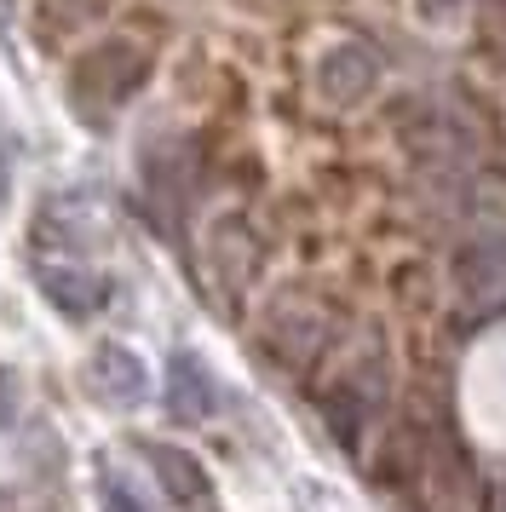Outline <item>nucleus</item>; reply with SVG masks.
Here are the masks:
<instances>
[{"mask_svg": "<svg viewBox=\"0 0 506 512\" xmlns=\"http://www.w3.org/2000/svg\"><path fill=\"white\" fill-rule=\"evenodd\" d=\"M81 386H87L98 403H110V409H133V403H144V392H150V369L138 363V351L104 340V346L87 357Z\"/></svg>", "mask_w": 506, "mask_h": 512, "instance_id": "20e7f679", "label": "nucleus"}, {"mask_svg": "<svg viewBox=\"0 0 506 512\" xmlns=\"http://www.w3.org/2000/svg\"><path fill=\"white\" fill-rule=\"evenodd\" d=\"M35 282H41V294L64 317H75V323H87V317H98L104 305H110V277H98V271H87V265H64V259H46L41 271H35Z\"/></svg>", "mask_w": 506, "mask_h": 512, "instance_id": "39448f33", "label": "nucleus"}, {"mask_svg": "<svg viewBox=\"0 0 506 512\" xmlns=\"http://www.w3.org/2000/svg\"><path fill=\"white\" fill-rule=\"evenodd\" d=\"M144 461H150L161 495H167L173 507H184V512H207V507H213V478L202 472L196 455H184L179 443H150V449H144Z\"/></svg>", "mask_w": 506, "mask_h": 512, "instance_id": "423d86ee", "label": "nucleus"}, {"mask_svg": "<svg viewBox=\"0 0 506 512\" xmlns=\"http://www.w3.org/2000/svg\"><path fill=\"white\" fill-rule=\"evenodd\" d=\"M420 12H432V18H449V12H455V0H420Z\"/></svg>", "mask_w": 506, "mask_h": 512, "instance_id": "9d476101", "label": "nucleus"}, {"mask_svg": "<svg viewBox=\"0 0 506 512\" xmlns=\"http://www.w3.org/2000/svg\"><path fill=\"white\" fill-rule=\"evenodd\" d=\"M167 415L184 420V426H196V420L213 415V374H207L202 357H190V351H179V357L167 363Z\"/></svg>", "mask_w": 506, "mask_h": 512, "instance_id": "0eeeda50", "label": "nucleus"}, {"mask_svg": "<svg viewBox=\"0 0 506 512\" xmlns=\"http://www.w3.org/2000/svg\"><path fill=\"white\" fill-rule=\"evenodd\" d=\"M144 75H150V52L138 41H98L69 64V104L87 121H104L144 87Z\"/></svg>", "mask_w": 506, "mask_h": 512, "instance_id": "f257e3e1", "label": "nucleus"}, {"mask_svg": "<svg viewBox=\"0 0 506 512\" xmlns=\"http://www.w3.org/2000/svg\"><path fill=\"white\" fill-rule=\"evenodd\" d=\"M12 409H18V380H12V369H0V426L12 420Z\"/></svg>", "mask_w": 506, "mask_h": 512, "instance_id": "1a4fd4ad", "label": "nucleus"}, {"mask_svg": "<svg viewBox=\"0 0 506 512\" xmlns=\"http://www.w3.org/2000/svg\"><path fill=\"white\" fill-rule=\"evenodd\" d=\"M115 236V208L104 190H58L35 213V242L58 254H98Z\"/></svg>", "mask_w": 506, "mask_h": 512, "instance_id": "f03ea898", "label": "nucleus"}, {"mask_svg": "<svg viewBox=\"0 0 506 512\" xmlns=\"http://www.w3.org/2000/svg\"><path fill=\"white\" fill-rule=\"evenodd\" d=\"M374 87H380V58H374V47H363V41H334V47L322 52L317 93L334 110H357Z\"/></svg>", "mask_w": 506, "mask_h": 512, "instance_id": "7ed1b4c3", "label": "nucleus"}, {"mask_svg": "<svg viewBox=\"0 0 506 512\" xmlns=\"http://www.w3.org/2000/svg\"><path fill=\"white\" fill-rule=\"evenodd\" d=\"M98 512H150V501H138L121 472H98Z\"/></svg>", "mask_w": 506, "mask_h": 512, "instance_id": "6e6552de", "label": "nucleus"}]
</instances>
